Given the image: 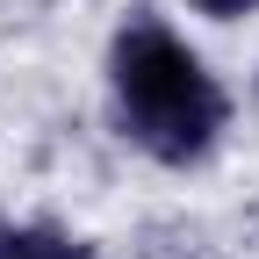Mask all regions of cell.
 I'll return each mask as SVG.
<instances>
[{
  "label": "cell",
  "mask_w": 259,
  "mask_h": 259,
  "mask_svg": "<svg viewBox=\"0 0 259 259\" xmlns=\"http://www.w3.org/2000/svg\"><path fill=\"white\" fill-rule=\"evenodd\" d=\"M180 8H187L194 22H209V29H238V22L259 15V0H180Z\"/></svg>",
  "instance_id": "cell-3"
},
{
  "label": "cell",
  "mask_w": 259,
  "mask_h": 259,
  "mask_svg": "<svg viewBox=\"0 0 259 259\" xmlns=\"http://www.w3.org/2000/svg\"><path fill=\"white\" fill-rule=\"evenodd\" d=\"M252 101H259V65H252Z\"/></svg>",
  "instance_id": "cell-4"
},
{
  "label": "cell",
  "mask_w": 259,
  "mask_h": 259,
  "mask_svg": "<svg viewBox=\"0 0 259 259\" xmlns=\"http://www.w3.org/2000/svg\"><path fill=\"white\" fill-rule=\"evenodd\" d=\"M0 259H101V252L58 216H0Z\"/></svg>",
  "instance_id": "cell-2"
},
{
  "label": "cell",
  "mask_w": 259,
  "mask_h": 259,
  "mask_svg": "<svg viewBox=\"0 0 259 259\" xmlns=\"http://www.w3.org/2000/svg\"><path fill=\"white\" fill-rule=\"evenodd\" d=\"M108 130L158 173H202L238 130V94L173 15L130 8L101 44Z\"/></svg>",
  "instance_id": "cell-1"
}]
</instances>
